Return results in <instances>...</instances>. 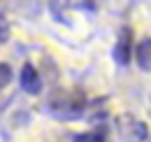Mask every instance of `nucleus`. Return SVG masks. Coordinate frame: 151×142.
Masks as SVG:
<instances>
[{"label": "nucleus", "instance_id": "f257e3e1", "mask_svg": "<svg viewBox=\"0 0 151 142\" xmlns=\"http://www.w3.org/2000/svg\"><path fill=\"white\" fill-rule=\"evenodd\" d=\"M44 109L60 121H77L84 117L86 112V98L77 96V93H68V91H56L49 96Z\"/></svg>", "mask_w": 151, "mask_h": 142}, {"label": "nucleus", "instance_id": "f03ea898", "mask_svg": "<svg viewBox=\"0 0 151 142\" xmlns=\"http://www.w3.org/2000/svg\"><path fill=\"white\" fill-rule=\"evenodd\" d=\"M119 130H121V138L128 142H144L149 138V128L142 119L132 117V114H123L119 119Z\"/></svg>", "mask_w": 151, "mask_h": 142}, {"label": "nucleus", "instance_id": "7ed1b4c3", "mask_svg": "<svg viewBox=\"0 0 151 142\" xmlns=\"http://www.w3.org/2000/svg\"><path fill=\"white\" fill-rule=\"evenodd\" d=\"M132 56H135V51H132V33H130V28H123L119 33L116 44H114V61H116V65H128Z\"/></svg>", "mask_w": 151, "mask_h": 142}, {"label": "nucleus", "instance_id": "20e7f679", "mask_svg": "<svg viewBox=\"0 0 151 142\" xmlns=\"http://www.w3.org/2000/svg\"><path fill=\"white\" fill-rule=\"evenodd\" d=\"M21 89L26 91V93H30V96H37L42 93V77H40V72L35 70V65H30V63H26L23 68H21Z\"/></svg>", "mask_w": 151, "mask_h": 142}, {"label": "nucleus", "instance_id": "39448f33", "mask_svg": "<svg viewBox=\"0 0 151 142\" xmlns=\"http://www.w3.org/2000/svg\"><path fill=\"white\" fill-rule=\"evenodd\" d=\"M135 63L144 72H151V37H142L135 47Z\"/></svg>", "mask_w": 151, "mask_h": 142}, {"label": "nucleus", "instance_id": "423d86ee", "mask_svg": "<svg viewBox=\"0 0 151 142\" xmlns=\"http://www.w3.org/2000/svg\"><path fill=\"white\" fill-rule=\"evenodd\" d=\"M65 5L79 12H95V7H98L95 0H65Z\"/></svg>", "mask_w": 151, "mask_h": 142}, {"label": "nucleus", "instance_id": "0eeeda50", "mask_svg": "<svg viewBox=\"0 0 151 142\" xmlns=\"http://www.w3.org/2000/svg\"><path fill=\"white\" fill-rule=\"evenodd\" d=\"M75 142H105L102 133H79L75 135Z\"/></svg>", "mask_w": 151, "mask_h": 142}, {"label": "nucleus", "instance_id": "6e6552de", "mask_svg": "<svg viewBox=\"0 0 151 142\" xmlns=\"http://www.w3.org/2000/svg\"><path fill=\"white\" fill-rule=\"evenodd\" d=\"M12 82V68L7 63H0V91Z\"/></svg>", "mask_w": 151, "mask_h": 142}, {"label": "nucleus", "instance_id": "1a4fd4ad", "mask_svg": "<svg viewBox=\"0 0 151 142\" xmlns=\"http://www.w3.org/2000/svg\"><path fill=\"white\" fill-rule=\"evenodd\" d=\"M5 37H7V30H5V26H0V42H5Z\"/></svg>", "mask_w": 151, "mask_h": 142}]
</instances>
